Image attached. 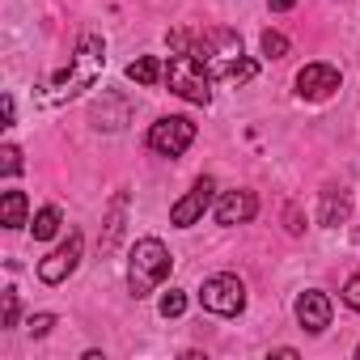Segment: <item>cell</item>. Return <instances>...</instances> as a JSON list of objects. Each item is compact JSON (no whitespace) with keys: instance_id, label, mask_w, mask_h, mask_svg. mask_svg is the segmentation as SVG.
<instances>
[{"instance_id":"3","label":"cell","mask_w":360,"mask_h":360,"mask_svg":"<svg viewBox=\"0 0 360 360\" xmlns=\"http://www.w3.org/2000/svg\"><path fill=\"white\" fill-rule=\"evenodd\" d=\"M165 85H169L178 98L195 102V106H208V102H212V77H208V68H204L191 51L169 56V64H165Z\"/></svg>"},{"instance_id":"12","label":"cell","mask_w":360,"mask_h":360,"mask_svg":"<svg viewBox=\"0 0 360 360\" xmlns=\"http://www.w3.org/2000/svg\"><path fill=\"white\" fill-rule=\"evenodd\" d=\"M161 77H165V68H161L153 56H140V60L127 64V81H136V85H157Z\"/></svg>"},{"instance_id":"14","label":"cell","mask_w":360,"mask_h":360,"mask_svg":"<svg viewBox=\"0 0 360 360\" xmlns=\"http://www.w3.org/2000/svg\"><path fill=\"white\" fill-rule=\"evenodd\" d=\"M157 309H161V318H178V314L187 309V292H183V288H169V292L161 297V305H157Z\"/></svg>"},{"instance_id":"1","label":"cell","mask_w":360,"mask_h":360,"mask_svg":"<svg viewBox=\"0 0 360 360\" xmlns=\"http://www.w3.org/2000/svg\"><path fill=\"white\" fill-rule=\"evenodd\" d=\"M102 64H106V43H102L98 34H85L81 47H77V56H72V68L51 81V89H47L43 102H68V98H77L81 89H89V85L98 81Z\"/></svg>"},{"instance_id":"11","label":"cell","mask_w":360,"mask_h":360,"mask_svg":"<svg viewBox=\"0 0 360 360\" xmlns=\"http://www.w3.org/2000/svg\"><path fill=\"white\" fill-rule=\"evenodd\" d=\"M26 195L22 191H5V195H0V225H5V229H22L26 225Z\"/></svg>"},{"instance_id":"15","label":"cell","mask_w":360,"mask_h":360,"mask_svg":"<svg viewBox=\"0 0 360 360\" xmlns=\"http://www.w3.org/2000/svg\"><path fill=\"white\" fill-rule=\"evenodd\" d=\"M347 217V200L343 195H335V191H326V208H322V225H339Z\"/></svg>"},{"instance_id":"17","label":"cell","mask_w":360,"mask_h":360,"mask_svg":"<svg viewBox=\"0 0 360 360\" xmlns=\"http://www.w3.org/2000/svg\"><path fill=\"white\" fill-rule=\"evenodd\" d=\"M263 56L284 60V56H288V39H284V34H276V30H267V34H263Z\"/></svg>"},{"instance_id":"4","label":"cell","mask_w":360,"mask_h":360,"mask_svg":"<svg viewBox=\"0 0 360 360\" xmlns=\"http://www.w3.org/2000/svg\"><path fill=\"white\" fill-rule=\"evenodd\" d=\"M200 301H204V309H208V314L233 318V314H242V305H246V284H242L238 276H229V271L208 276V280H204V288H200Z\"/></svg>"},{"instance_id":"10","label":"cell","mask_w":360,"mask_h":360,"mask_svg":"<svg viewBox=\"0 0 360 360\" xmlns=\"http://www.w3.org/2000/svg\"><path fill=\"white\" fill-rule=\"evenodd\" d=\"M255 212H259L255 191H229V195L217 204V221H221V225H246V221H255Z\"/></svg>"},{"instance_id":"23","label":"cell","mask_w":360,"mask_h":360,"mask_svg":"<svg viewBox=\"0 0 360 360\" xmlns=\"http://www.w3.org/2000/svg\"><path fill=\"white\" fill-rule=\"evenodd\" d=\"M267 5H271V9H276V13H288V9H292V5H297V0H267Z\"/></svg>"},{"instance_id":"24","label":"cell","mask_w":360,"mask_h":360,"mask_svg":"<svg viewBox=\"0 0 360 360\" xmlns=\"http://www.w3.org/2000/svg\"><path fill=\"white\" fill-rule=\"evenodd\" d=\"M356 356H360V347H356Z\"/></svg>"},{"instance_id":"7","label":"cell","mask_w":360,"mask_h":360,"mask_svg":"<svg viewBox=\"0 0 360 360\" xmlns=\"http://www.w3.org/2000/svg\"><path fill=\"white\" fill-rule=\"evenodd\" d=\"M212 191H217V183H212V178H200V183L183 195V200H178L174 208H169V221L178 225V229H191L204 212H208V204H212Z\"/></svg>"},{"instance_id":"9","label":"cell","mask_w":360,"mask_h":360,"mask_svg":"<svg viewBox=\"0 0 360 360\" xmlns=\"http://www.w3.org/2000/svg\"><path fill=\"white\" fill-rule=\"evenodd\" d=\"M297 322L309 330V335H322L326 326H330V301H326V292H301L297 297Z\"/></svg>"},{"instance_id":"20","label":"cell","mask_w":360,"mask_h":360,"mask_svg":"<svg viewBox=\"0 0 360 360\" xmlns=\"http://www.w3.org/2000/svg\"><path fill=\"white\" fill-rule=\"evenodd\" d=\"M5 326H18V292L5 288Z\"/></svg>"},{"instance_id":"2","label":"cell","mask_w":360,"mask_h":360,"mask_svg":"<svg viewBox=\"0 0 360 360\" xmlns=\"http://www.w3.org/2000/svg\"><path fill=\"white\" fill-rule=\"evenodd\" d=\"M169 250L157 242V238H140L136 242V250H131V263H127V288H131V297L140 301V297H148L165 276H169Z\"/></svg>"},{"instance_id":"6","label":"cell","mask_w":360,"mask_h":360,"mask_svg":"<svg viewBox=\"0 0 360 360\" xmlns=\"http://www.w3.org/2000/svg\"><path fill=\"white\" fill-rule=\"evenodd\" d=\"M77 263H81V233H68V242L39 263V280L43 284H64L77 271Z\"/></svg>"},{"instance_id":"21","label":"cell","mask_w":360,"mask_h":360,"mask_svg":"<svg viewBox=\"0 0 360 360\" xmlns=\"http://www.w3.org/2000/svg\"><path fill=\"white\" fill-rule=\"evenodd\" d=\"M26 326H30V335H47V330L56 326V318H51V314H34Z\"/></svg>"},{"instance_id":"5","label":"cell","mask_w":360,"mask_h":360,"mask_svg":"<svg viewBox=\"0 0 360 360\" xmlns=\"http://www.w3.org/2000/svg\"><path fill=\"white\" fill-rule=\"evenodd\" d=\"M195 140V123L183 119V115H169V119H157L148 127V148L161 153V157H183Z\"/></svg>"},{"instance_id":"13","label":"cell","mask_w":360,"mask_h":360,"mask_svg":"<svg viewBox=\"0 0 360 360\" xmlns=\"http://www.w3.org/2000/svg\"><path fill=\"white\" fill-rule=\"evenodd\" d=\"M30 229H34V238H39V242L56 238V233H60V208H43V212L34 217V225H30Z\"/></svg>"},{"instance_id":"8","label":"cell","mask_w":360,"mask_h":360,"mask_svg":"<svg viewBox=\"0 0 360 360\" xmlns=\"http://www.w3.org/2000/svg\"><path fill=\"white\" fill-rule=\"evenodd\" d=\"M335 89H339V68H330V64H305L297 72V94L309 98V102H322Z\"/></svg>"},{"instance_id":"16","label":"cell","mask_w":360,"mask_h":360,"mask_svg":"<svg viewBox=\"0 0 360 360\" xmlns=\"http://www.w3.org/2000/svg\"><path fill=\"white\" fill-rule=\"evenodd\" d=\"M119 229H123V195L115 200V212H110V225H106V238H102V250H110L119 242Z\"/></svg>"},{"instance_id":"22","label":"cell","mask_w":360,"mask_h":360,"mask_svg":"<svg viewBox=\"0 0 360 360\" xmlns=\"http://www.w3.org/2000/svg\"><path fill=\"white\" fill-rule=\"evenodd\" d=\"M0 106H5V127H13V98L5 94V102H0Z\"/></svg>"},{"instance_id":"19","label":"cell","mask_w":360,"mask_h":360,"mask_svg":"<svg viewBox=\"0 0 360 360\" xmlns=\"http://www.w3.org/2000/svg\"><path fill=\"white\" fill-rule=\"evenodd\" d=\"M343 301H347V305H352V309L360 314V271H356V276L347 280V288H343Z\"/></svg>"},{"instance_id":"18","label":"cell","mask_w":360,"mask_h":360,"mask_svg":"<svg viewBox=\"0 0 360 360\" xmlns=\"http://www.w3.org/2000/svg\"><path fill=\"white\" fill-rule=\"evenodd\" d=\"M0 157H5V161H0V169H5V174H18V169H22V153H18L13 144L0 148Z\"/></svg>"}]
</instances>
